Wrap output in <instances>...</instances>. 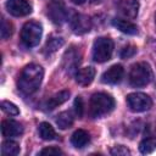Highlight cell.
<instances>
[{
    "label": "cell",
    "instance_id": "obj_20",
    "mask_svg": "<svg viewBox=\"0 0 156 156\" xmlns=\"http://www.w3.org/2000/svg\"><path fill=\"white\" fill-rule=\"evenodd\" d=\"M56 124L58 126L60 129H67V128L72 127L73 117H72L71 112L69 111H63V112L58 113L57 117H56Z\"/></svg>",
    "mask_w": 156,
    "mask_h": 156
},
{
    "label": "cell",
    "instance_id": "obj_6",
    "mask_svg": "<svg viewBox=\"0 0 156 156\" xmlns=\"http://www.w3.org/2000/svg\"><path fill=\"white\" fill-rule=\"evenodd\" d=\"M127 105L133 112H144L152 106V100L144 93H132L127 95Z\"/></svg>",
    "mask_w": 156,
    "mask_h": 156
},
{
    "label": "cell",
    "instance_id": "obj_16",
    "mask_svg": "<svg viewBox=\"0 0 156 156\" xmlns=\"http://www.w3.org/2000/svg\"><path fill=\"white\" fill-rule=\"evenodd\" d=\"M69 98V91L68 90H61L58 93H56L55 95H52L45 104V108L46 110H54L55 107L62 105L63 102H66Z\"/></svg>",
    "mask_w": 156,
    "mask_h": 156
},
{
    "label": "cell",
    "instance_id": "obj_13",
    "mask_svg": "<svg viewBox=\"0 0 156 156\" xmlns=\"http://www.w3.org/2000/svg\"><path fill=\"white\" fill-rule=\"evenodd\" d=\"M95 78V69L94 67H83L80 69H78L76 72V82L77 84L82 85V87H87L89 85Z\"/></svg>",
    "mask_w": 156,
    "mask_h": 156
},
{
    "label": "cell",
    "instance_id": "obj_25",
    "mask_svg": "<svg viewBox=\"0 0 156 156\" xmlns=\"http://www.w3.org/2000/svg\"><path fill=\"white\" fill-rule=\"evenodd\" d=\"M63 152L58 149V147H55V146H49V147H44L39 155L40 156H60L62 155Z\"/></svg>",
    "mask_w": 156,
    "mask_h": 156
},
{
    "label": "cell",
    "instance_id": "obj_21",
    "mask_svg": "<svg viewBox=\"0 0 156 156\" xmlns=\"http://www.w3.org/2000/svg\"><path fill=\"white\" fill-rule=\"evenodd\" d=\"M155 150H156V138L155 136L145 138L139 144V151L141 154H151Z\"/></svg>",
    "mask_w": 156,
    "mask_h": 156
},
{
    "label": "cell",
    "instance_id": "obj_11",
    "mask_svg": "<svg viewBox=\"0 0 156 156\" xmlns=\"http://www.w3.org/2000/svg\"><path fill=\"white\" fill-rule=\"evenodd\" d=\"M80 62V55L79 52L72 48L69 50H67L63 55V68L67 71V73L72 74L73 72L77 71V66Z\"/></svg>",
    "mask_w": 156,
    "mask_h": 156
},
{
    "label": "cell",
    "instance_id": "obj_27",
    "mask_svg": "<svg viewBox=\"0 0 156 156\" xmlns=\"http://www.w3.org/2000/svg\"><path fill=\"white\" fill-rule=\"evenodd\" d=\"M135 52H136V48L133 46V45H128V46H124V48L121 50L119 56H121L122 58H129V57L134 56Z\"/></svg>",
    "mask_w": 156,
    "mask_h": 156
},
{
    "label": "cell",
    "instance_id": "obj_2",
    "mask_svg": "<svg viewBox=\"0 0 156 156\" xmlns=\"http://www.w3.org/2000/svg\"><path fill=\"white\" fill-rule=\"evenodd\" d=\"M115 108V100L106 93H95L89 101V112L93 118H100Z\"/></svg>",
    "mask_w": 156,
    "mask_h": 156
},
{
    "label": "cell",
    "instance_id": "obj_24",
    "mask_svg": "<svg viewBox=\"0 0 156 156\" xmlns=\"http://www.w3.org/2000/svg\"><path fill=\"white\" fill-rule=\"evenodd\" d=\"M1 110H2L5 113L10 115V116H17V115L20 113L18 107H17L13 102H10V101H7V100L1 101Z\"/></svg>",
    "mask_w": 156,
    "mask_h": 156
},
{
    "label": "cell",
    "instance_id": "obj_17",
    "mask_svg": "<svg viewBox=\"0 0 156 156\" xmlns=\"http://www.w3.org/2000/svg\"><path fill=\"white\" fill-rule=\"evenodd\" d=\"M89 141H90V136H89L88 132H85V130H83V129L76 130V132L72 134V136H71V144H72L74 147H77V149L84 147L85 145L89 144Z\"/></svg>",
    "mask_w": 156,
    "mask_h": 156
},
{
    "label": "cell",
    "instance_id": "obj_1",
    "mask_svg": "<svg viewBox=\"0 0 156 156\" xmlns=\"http://www.w3.org/2000/svg\"><path fill=\"white\" fill-rule=\"evenodd\" d=\"M44 77V69L37 63L27 65L18 77V89L26 94H33L38 90Z\"/></svg>",
    "mask_w": 156,
    "mask_h": 156
},
{
    "label": "cell",
    "instance_id": "obj_29",
    "mask_svg": "<svg viewBox=\"0 0 156 156\" xmlns=\"http://www.w3.org/2000/svg\"><path fill=\"white\" fill-rule=\"evenodd\" d=\"M71 1L74 2V4H77V5H82V4L85 2V0H71Z\"/></svg>",
    "mask_w": 156,
    "mask_h": 156
},
{
    "label": "cell",
    "instance_id": "obj_3",
    "mask_svg": "<svg viewBox=\"0 0 156 156\" xmlns=\"http://www.w3.org/2000/svg\"><path fill=\"white\" fill-rule=\"evenodd\" d=\"M152 80V69L147 62H136L129 71V83L134 88H143Z\"/></svg>",
    "mask_w": 156,
    "mask_h": 156
},
{
    "label": "cell",
    "instance_id": "obj_19",
    "mask_svg": "<svg viewBox=\"0 0 156 156\" xmlns=\"http://www.w3.org/2000/svg\"><path fill=\"white\" fill-rule=\"evenodd\" d=\"M1 154L4 156H16L20 154V145L13 140H5L1 144Z\"/></svg>",
    "mask_w": 156,
    "mask_h": 156
},
{
    "label": "cell",
    "instance_id": "obj_4",
    "mask_svg": "<svg viewBox=\"0 0 156 156\" xmlns=\"http://www.w3.org/2000/svg\"><path fill=\"white\" fill-rule=\"evenodd\" d=\"M43 34V27L39 22H26L21 30V40L27 48H34L39 44Z\"/></svg>",
    "mask_w": 156,
    "mask_h": 156
},
{
    "label": "cell",
    "instance_id": "obj_9",
    "mask_svg": "<svg viewBox=\"0 0 156 156\" xmlns=\"http://www.w3.org/2000/svg\"><path fill=\"white\" fill-rule=\"evenodd\" d=\"M69 23L73 33L76 34H85L91 28L89 17L82 13H73V16L69 18Z\"/></svg>",
    "mask_w": 156,
    "mask_h": 156
},
{
    "label": "cell",
    "instance_id": "obj_12",
    "mask_svg": "<svg viewBox=\"0 0 156 156\" xmlns=\"http://www.w3.org/2000/svg\"><path fill=\"white\" fill-rule=\"evenodd\" d=\"M23 133V127L21 123L13 119H5L1 122V134L5 138L20 136Z\"/></svg>",
    "mask_w": 156,
    "mask_h": 156
},
{
    "label": "cell",
    "instance_id": "obj_28",
    "mask_svg": "<svg viewBox=\"0 0 156 156\" xmlns=\"http://www.w3.org/2000/svg\"><path fill=\"white\" fill-rule=\"evenodd\" d=\"M110 152H111V155H115V156H126V155H129L130 154V151L126 146H123V145L113 146Z\"/></svg>",
    "mask_w": 156,
    "mask_h": 156
},
{
    "label": "cell",
    "instance_id": "obj_22",
    "mask_svg": "<svg viewBox=\"0 0 156 156\" xmlns=\"http://www.w3.org/2000/svg\"><path fill=\"white\" fill-rule=\"evenodd\" d=\"M63 39L62 38H50L48 41H46V45H45V52L46 54H54L57 49H60L62 45H63Z\"/></svg>",
    "mask_w": 156,
    "mask_h": 156
},
{
    "label": "cell",
    "instance_id": "obj_10",
    "mask_svg": "<svg viewBox=\"0 0 156 156\" xmlns=\"http://www.w3.org/2000/svg\"><path fill=\"white\" fill-rule=\"evenodd\" d=\"M124 76V68L122 65H113L106 69L101 76V82L105 84H117Z\"/></svg>",
    "mask_w": 156,
    "mask_h": 156
},
{
    "label": "cell",
    "instance_id": "obj_15",
    "mask_svg": "<svg viewBox=\"0 0 156 156\" xmlns=\"http://www.w3.org/2000/svg\"><path fill=\"white\" fill-rule=\"evenodd\" d=\"M112 24L119 29L122 33L129 34V35H134L138 33V27L136 24H134L133 22L128 21V20H123V18H115L112 21Z\"/></svg>",
    "mask_w": 156,
    "mask_h": 156
},
{
    "label": "cell",
    "instance_id": "obj_5",
    "mask_svg": "<svg viewBox=\"0 0 156 156\" xmlns=\"http://www.w3.org/2000/svg\"><path fill=\"white\" fill-rule=\"evenodd\" d=\"M113 52V41L110 38H98L93 44V58L95 62L102 63L111 58Z\"/></svg>",
    "mask_w": 156,
    "mask_h": 156
},
{
    "label": "cell",
    "instance_id": "obj_30",
    "mask_svg": "<svg viewBox=\"0 0 156 156\" xmlns=\"http://www.w3.org/2000/svg\"><path fill=\"white\" fill-rule=\"evenodd\" d=\"M155 23H156V13H155Z\"/></svg>",
    "mask_w": 156,
    "mask_h": 156
},
{
    "label": "cell",
    "instance_id": "obj_26",
    "mask_svg": "<svg viewBox=\"0 0 156 156\" xmlns=\"http://www.w3.org/2000/svg\"><path fill=\"white\" fill-rule=\"evenodd\" d=\"M73 107H74V112L76 115L78 116V118H80L84 113V104H83V99L82 96H77L74 99V104H73Z\"/></svg>",
    "mask_w": 156,
    "mask_h": 156
},
{
    "label": "cell",
    "instance_id": "obj_23",
    "mask_svg": "<svg viewBox=\"0 0 156 156\" xmlns=\"http://www.w3.org/2000/svg\"><path fill=\"white\" fill-rule=\"evenodd\" d=\"M13 33V26L11 22H9L7 20L2 18L1 20V29H0V35H1V39L6 40L9 39Z\"/></svg>",
    "mask_w": 156,
    "mask_h": 156
},
{
    "label": "cell",
    "instance_id": "obj_14",
    "mask_svg": "<svg viewBox=\"0 0 156 156\" xmlns=\"http://www.w3.org/2000/svg\"><path fill=\"white\" fill-rule=\"evenodd\" d=\"M118 9L122 15L133 18L138 15L139 4H138V0H121L118 2Z\"/></svg>",
    "mask_w": 156,
    "mask_h": 156
},
{
    "label": "cell",
    "instance_id": "obj_8",
    "mask_svg": "<svg viewBox=\"0 0 156 156\" xmlns=\"http://www.w3.org/2000/svg\"><path fill=\"white\" fill-rule=\"evenodd\" d=\"M48 15L56 24H61L67 18V10L62 0H50L48 7Z\"/></svg>",
    "mask_w": 156,
    "mask_h": 156
},
{
    "label": "cell",
    "instance_id": "obj_7",
    "mask_svg": "<svg viewBox=\"0 0 156 156\" xmlns=\"http://www.w3.org/2000/svg\"><path fill=\"white\" fill-rule=\"evenodd\" d=\"M5 6L7 12L15 17H23L32 12V5L28 0H7Z\"/></svg>",
    "mask_w": 156,
    "mask_h": 156
},
{
    "label": "cell",
    "instance_id": "obj_18",
    "mask_svg": "<svg viewBox=\"0 0 156 156\" xmlns=\"http://www.w3.org/2000/svg\"><path fill=\"white\" fill-rule=\"evenodd\" d=\"M38 132L43 140H54L57 136L54 127L51 124H49L48 122H41L38 127Z\"/></svg>",
    "mask_w": 156,
    "mask_h": 156
}]
</instances>
